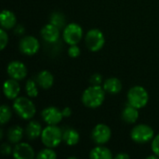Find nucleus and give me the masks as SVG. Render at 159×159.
<instances>
[{
	"instance_id": "obj_31",
	"label": "nucleus",
	"mask_w": 159,
	"mask_h": 159,
	"mask_svg": "<svg viewBox=\"0 0 159 159\" xmlns=\"http://www.w3.org/2000/svg\"><path fill=\"white\" fill-rule=\"evenodd\" d=\"M13 149L11 148V146L7 143H3L1 145V153L5 156H8L10 154H12Z\"/></svg>"
},
{
	"instance_id": "obj_6",
	"label": "nucleus",
	"mask_w": 159,
	"mask_h": 159,
	"mask_svg": "<svg viewBox=\"0 0 159 159\" xmlns=\"http://www.w3.org/2000/svg\"><path fill=\"white\" fill-rule=\"evenodd\" d=\"M85 41H86V45L88 48L92 52L101 50L105 44L104 35L102 32L99 29L89 30L86 34Z\"/></svg>"
},
{
	"instance_id": "obj_13",
	"label": "nucleus",
	"mask_w": 159,
	"mask_h": 159,
	"mask_svg": "<svg viewBox=\"0 0 159 159\" xmlns=\"http://www.w3.org/2000/svg\"><path fill=\"white\" fill-rule=\"evenodd\" d=\"M4 94L5 96L9 99V100H15L18 98L20 91V84L18 83V80L10 78L5 81L4 87H3Z\"/></svg>"
},
{
	"instance_id": "obj_22",
	"label": "nucleus",
	"mask_w": 159,
	"mask_h": 159,
	"mask_svg": "<svg viewBox=\"0 0 159 159\" xmlns=\"http://www.w3.org/2000/svg\"><path fill=\"white\" fill-rule=\"evenodd\" d=\"M23 136V129L20 126H13L7 131V139L11 143H19Z\"/></svg>"
},
{
	"instance_id": "obj_2",
	"label": "nucleus",
	"mask_w": 159,
	"mask_h": 159,
	"mask_svg": "<svg viewBox=\"0 0 159 159\" xmlns=\"http://www.w3.org/2000/svg\"><path fill=\"white\" fill-rule=\"evenodd\" d=\"M13 109L20 118L25 120L33 118L36 113L34 103L26 97L16 98L13 102Z\"/></svg>"
},
{
	"instance_id": "obj_20",
	"label": "nucleus",
	"mask_w": 159,
	"mask_h": 159,
	"mask_svg": "<svg viewBox=\"0 0 159 159\" xmlns=\"http://www.w3.org/2000/svg\"><path fill=\"white\" fill-rule=\"evenodd\" d=\"M42 131H43V129H42L41 125L36 121L29 122L25 129L26 135H27L28 139H30V140H35L38 137H41Z\"/></svg>"
},
{
	"instance_id": "obj_35",
	"label": "nucleus",
	"mask_w": 159,
	"mask_h": 159,
	"mask_svg": "<svg viewBox=\"0 0 159 159\" xmlns=\"http://www.w3.org/2000/svg\"><path fill=\"white\" fill-rule=\"evenodd\" d=\"M157 158H159V157L157 156V155H156V154H155L154 156H149V157H146V159H157Z\"/></svg>"
},
{
	"instance_id": "obj_36",
	"label": "nucleus",
	"mask_w": 159,
	"mask_h": 159,
	"mask_svg": "<svg viewBox=\"0 0 159 159\" xmlns=\"http://www.w3.org/2000/svg\"><path fill=\"white\" fill-rule=\"evenodd\" d=\"M2 138H3V129H0V139H2Z\"/></svg>"
},
{
	"instance_id": "obj_30",
	"label": "nucleus",
	"mask_w": 159,
	"mask_h": 159,
	"mask_svg": "<svg viewBox=\"0 0 159 159\" xmlns=\"http://www.w3.org/2000/svg\"><path fill=\"white\" fill-rule=\"evenodd\" d=\"M152 151L159 157V134L154 137L152 142Z\"/></svg>"
},
{
	"instance_id": "obj_5",
	"label": "nucleus",
	"mask_w": 159,
	"mask_h": 159,
	"mask_svg": "<svg viewBox=\"0 0 159 159\" xmlns=\"http://www.w3.org/2000/svg\"><path fill=\"white\" fill-rule=\"evenodd\" d=\"M131 140L137 143H146L152 141L155 137L154 129L145 124H140L135 126L130 132Z\"/></svg>"
},
{
	"instance_id": "obj_10",
	"label": "nucleus",
	"mask_w": 159,
	"mask_h": 159,
	"mask_svg": "<svg viewBox=\"0 0 159 159\" xmlns=\"http://www.w3.org/2000/svg\"><path fill=\"white\" fill-rule=\"evenodd\" d=\"M7 72L11 78L16 79L18 81L24 79L27 75L26 66L21 61H10L7 67Z\"/></svg>"
},
{
	"instance_id": "obj_21",
	"label": "nucleus",
	"mask_w": 159,
	"mask_h": 159,
	"mask_svg": "<svg viewBox=\"0 0 159 159\" xmlns=\"http://www.w3.org/2000/svg\"><path fill=\"white\" fill-rule=\"evenodd\" d=\"M89 157L91 159H112L113 155H112V152L108 148L102 146L100 144L99 146L94 147L90 151Z\"/></svg>"
},
{
	"instance_id": "obj_32",
	"label": "nucleus",
	"mask_w": 159,
	"mask_h": 159,
	"mask_svg": "<svg viewBox=\"0 0 159 159\" xmlns=\"http://www.w3.org/2000/svg\"><path fill=\"white\" fill-rule=\"evenodd\" d=\"M61 113H62L63 117H69L72 115V109L70 107H65L61 110Z\"/></svg>"
},
{
	"instance_id": "obj_14",
	"label": "nucleus",
	"mask_w": 159,
	"mask_h": 159,
	"mask_svg": "<svg viewBox=\"0 0 159 159\" xmlns=\"http://www.w3.org/2000/svg\"><path fill=\"white\" fill-rule=\"evenodd\" d=\"M41 36L48 43H55L60 37V29L49 22L41 29Z\"/></svg>"
},
{
	"instance_id": "obj_12",
	"label": "nucleus",
	"mask_w": 159,
	"mask_h": 159,
	"mask_svg": "<svg viewBox=\"0 0 159 159\" xmlns=\"http://www.w3.org/2000/svg\"><path fill=\"white\" fill-rule=\"evenodd\" d=\"M12 155L16 159H33L34 157V151L30 144L19 143L13 148Z\"/></svg>"
},
{
	"instance_id": "obj_15",
	"label": "nucleus",
	"mask_w": 159,
	"mask_h": 159,
	"mask_svg": "<svg viewBox=\"0 0 159 159\" xmlns=\"http://www.w3.org/2000/svg\"><path fill=\"white\" fill-rule=\"evenodd\" d=\"M0 22H1V27L5 30H9L15 27L17 20L15 14L7 9L2 10L0 14Z\"/></svg>"
},
{
	"instance_id": "obj_11",
	"label": "nucleus",
	"mask_w": 159,
	"mask_h": 159,
	"mask_svg": "<svg viewBox=\"0 0 159 159\" xmlns=\"http://www.w3.org/2000/svg\"><path fill=\"white\" fill-rule=\"evenodd\" d=\"M42 118L48 125H58L63 118L62 113L60 109L54 106L47 107L42 111Z\"/></svg>"
},
{
	"instance_id": "obj_7",
	"label": "nucleus",
	"mask_w": 159,
	"mask_h": 159,
	"mask_svg": "<svg viewBox=\"0 0 159 159\" xmlns=\"http://www.w3.org/2000/svg\"><path fill=\"white\" fill-rule=\"evenodd\" d=\"M63 40L70 46L76 45L80 42L83 36V29L82 27L75 22L69 23L64 27L63 30Z\"/></svg>"
},
{
	"instance_id": "obj_9",
	"label": "nucleus",
	"mask_w": 159,
	"mask_h": 159,
	"mask_svg": "<svg viewBox=\"0 0 159 159\" xmlns=\"http://www.w3.org/2000/svg\"><path fill=\"white\" fill-rule=\"evenodd\" d=\"M19 48L21 53L28 55V56H32L37 53L40 48V44L34 36L27 35L20 39Z\"/></svg>"
},
{
	"instance_id": "obj_33",
	"label": "nucleus",
	"mask_w": 159,
	"mask_h": 159,
	"mask_svg": "<svg viewBox=\"0 0 159 159\" xmlns=\"http://www.w3.org/2000/svg\"><path fill=\"white\" fill-rule=\"evenodd\" d=\"M17 34H24V28L23 26L21 25H18V26H15V31H14Z\"/></svg>"
},
{
	"instance_id": "obj_17",
	"label": "nucleus",
	"mask_w": 159,
	"mask_h": 159,
	"mask_svg": "<svg viewBox=\"0 0 159 159\" xmlns=\"http://www.w3.org/2000/svg\"><path fill=\"white\" fill-rule=\"evenodd\" d=\"M102 88L104 89L105 92L110 94H117L122 89V83L116 77H109L104 81Z\"/></svg>"
},
{
	"instance_id": "obj_29",
	"label": "nucleus",
	"mask_w": 159,
	"mask_h": 159,
	"mask_svg": "<svg viewBox=\"0 0 159 159\" xmlns=\"http://www.w3.org/2000/svg\"><path fill=\"white\" fill-rule=\"evenodd\" d=\"M81 53V50L79 48V47H77L76 45H72L69 49H68V55L71 58H77Z\"/></svg>"
},
{
	"instance_id": "obj_24",
	"label": "nucleus",
	"mask_w": 159,
	"mask_h": 159,
	"mask_svg": "<svg viewBox=\"0 0 159 159\" xmlns=\"http://www.w3.org/2000/svg\"><path fill=\"white\" fill-rule=\"evenodd\" d=\"M25 90L30 98H35L38 95L37 82L33 79H28L25 85Z\"/></svg>"
},
{
	"instance_id": "obj_19",
	"label": "nucleus",
	"mask_w": 159,
	"mask_h": 159,
	"mask_svg": "<svg viewBox=\"0 0 159 159\" xmlns=\"http://www.w3.org/2000/svg\"><path fill=\"white\" fill-rule=\"evenodd\" d=\"M80 140L79 133L75 129H66L62 132V142L69 146H74L78 143Z\"/></svg>"
},
{
	"instance_id": "obj_25",
	"label": "nucleus",
	"mask_w": 159,
	"mask_h": 159,
	"mask_svg": "<svg viewBox=\"0 0 159 159\" xmlns=\"http://www.w3.org/2000/svg\"><path fill=\"white\" fill-rule=\"evenodd\" d=\"M12 116V113L10 108L7 105H2L0 109V123L1 125H5L7 123Z\"/></svg>"
},
{
	"instance_id": "obj_26",
	"label": "nucleus",
	"mask_w": 159,
	"mask_h": 159,
	"mask_svg": "<svg viewBox=\"0 0 159 159\" xmlns=\"http://www.w3.org/2000/svg\"><path fill=\"white\" fill-rule=\"evenodd\" d=\"M36 157L39 159H56L57 158V155L53 151V148L47 147V148L41 150L38 153Z\"/></svg>"
},
{
	"instance_id": "obj_34",
	"label": "nucleus",
	"mask_w": 159,
	"mask_h": 159,
	"mask_svg": "<svg viewBox=\"0 0 159 159\" xmlns=\"http://www.w3.org/2000/svg\"><path fill=\"white\" fill-rule=\"evenodd\" d=\"M115 158L116 159H129L130 158V157H129L128 154H126V153H120V154L116 155Z\"/></svg>"
},
{
	"instance_id": "obj_28",
	"label": "nucleus",
	"mask_w": 159,
	"mask_h": 159,
	"mask_svg": "<svg viewBox=\"0 0 159 159\" xmlns=\"http://www.w3.org/2000/svg\"><path fill=\"white\" fill-rule=\"evenodd\" d=\"M89 82L91 85L93 86H101L103 82V79H102V75H100V74H94L90 79H89Z\"/></svg>"
},
{
	"instance_id": "obj_27",
	"label": "nucleus",
	"mask_w": 159,
	"mask_h": 159,
	"mask_svg": "<svg viewBox=\"0 0 159 159\" xmlns=\"http://www.w3.org/2000/svg\"><path fill=\"white\" fill-rule=\"evenodd\" d=\"M0 43H1L0 48L2 50L6 48V46L8 43V35H7V32L5 31V29H3V28L0 29Z\"/></svg>"
},
{
	"instance_id": "obj_18",
	"label": "nucleus",
	"mask_w": 159,
	"mask_h": 159,
	"mask_svg": "<svg viewBox=\"0 0 159 159\" xmlns=\"http://www.w3.org/2000/svg\"><path fill=\"white\" fill-rule=\"evenodd\" d=\"M139 118V109L128 104L122 112V119L128 124H134Z\"/></svg>"
},
{
	"instance_id": "obj_8",
	"label": "nucleus",
	"mask_w": 159,
	"mask_h": 159,
	"mask_svg": "<svg viewBox=\"0 0 159 159\" xmlns=\"http://www.w3.org/2000/svg\"><path fill=\"white\" fill-rule=\"evenodd\" d=\"M112 137L111 129L105 124H98L91 132V138L97 144H104L110 141Z\"/></svg>"
},
{
	"instance_id": "obj_16",
	"label": "nucleus",
	"mask_w": 159,
	"mask_h": 159,
	"mask_svg": "<svg viewBox=\"0 0 159 159\" xmlns=\"http://www.w3.org/2000/svg\"><path fill=\"white\" fill-rule=\"evenodd\" d=\"M36 82L40 88L44 89H48L54 84V76L49 71L43 70L38 73L36 77Z\"/></svg>"
},
{
	"instance_id": "obj_23",
	"label": "nucleus",
	"mask_w": 159,
	"mask_h": 159,
	"mask_svg": "<svg viewBox=\"0 0 159 159\" xmlns=\"http://www.w3.org/2000/svg\"><path fill=\"white\" fill-rule=\"evenodd\" d=\"M49 20H50V23H52L59 29L65 27V18H64V15L61 12H54L50 16Z\"/></svg>"
},
{
	"instance_id": "obj_3",
	"label": "nucleus",
	"mask_w": 159,
	"mask_h": 159,
	"mask_svg": "<svg viewBox=\"0 0 159 159\" xmlns=\"http://www.w3.org/2000/svg\"><path fill=\"white\" fill-rule=\"evenodd\" d=\"M41 141L46 147L55 148L62 141V131L57 125H48L43 129Z\"/></svg>"
},
{
	"instance_id": "obj_1",
	"label": "nucleus",
	"mask_w": 159,
	"mask_h": 159,
	"mask_svg": "<svg viewBox=\"0 0 159 159\" xmlns=\"http://www.w3.org/2000/svg\"><path fill=\"white\" fill-rule=\"evenodd\" d=\"M105 90L101 86H93L87 88L82 94V102L85 106L95 109L100 107L104 102Z\"/></svg>"
},
{
	"instance_id": "obj_4",
	"label": "nucleus",
	"mask_w": 159,
	"mask_h": 159,
	"mask_svg": "<svg viewBox=\"0 0 159 159\" xmlns=\"http://www.w3.org/2000/svg\"><path fill=\"white\" fill-rule=\"evenodd\" d=\"M149 101V95L147 90L141 86L132 87L128 92V102L129 104L142 109L143 108Z\"/></svg>"
}]
</instances>
